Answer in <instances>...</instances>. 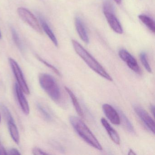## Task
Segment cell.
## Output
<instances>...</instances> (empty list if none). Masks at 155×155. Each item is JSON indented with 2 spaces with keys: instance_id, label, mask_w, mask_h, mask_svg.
Segmentation results:
<instances>
[{
  "instance_id": "9a60e30c",
  "label": "cell",
  "mask_w": 155,
  "mask_h": 155,
  "mask_svg": "<svg viewBox=\"0 0 155 155\" xmlns=\"http://www.w3.org/2000/svg\"><path fill=\"white\" fill-rule=\"evenodd\" d=\"M65 88L66 91L68 94L69 96H70V97L71 99L73 106H74V107H75L77 113L81 117H84V113H83V110H82L81 107L78 101V99L77 98L73 92L69 88L67 87H65Z\"/></svg>"
},
{
  "instance_id": "ffe728a7",
  "label": "cell",
  "mask_w": 155,
  "mask_h": 155,
  "mask_svg": "<svg viewBox=\"0 0 155 155\" xmlns=\"http://www.w3.org/2000/svg\"><path fill=\"white\" fill-rule=\"evenodd\" d=\"M38 108L40 112L42 114V116L45 117L46 119L48 120H51V117L50 113L48 112V110L40 104L38 105Z\"/></svg>"
},
{
  "instance_id": "f1b7e54d",
  "label": "cell",
  "mask_w": 155,
  "mask_h": 155,
  "mask_svg": "<svg viewBox=\"0 0 155 155\" xmlns=\"http://www.w3.org/2000/svg\"><path fill=\"white\" fill-rule=\"evenodd\" d=\"M0 122H1V115H0Z\"/></svg>"
},
{
  "instance_id": "7c38bea8",
  "label": "cell",
  "mask_w": 155,
  "mask_h": 155,
  "mask_svg": "<svg viewBox=\"0 0 155 155\" xmlns=\"http://www.w3.org/2000/svg\"><path fill=\"white\" fill-rule=\"evenodd\" d=\"M101 122L112 141L117 145H119L120 143V138L117 131L112 128L107 120L104 118L102 117L101 119Z\"/></svg>"
},
{
  "instance_id": "9c48e42d",
  "label": "cell",
  "mask_w": 155,
  "mask_h": 155,
  "mask_svg": "<svg viewBox=\"0 0 155 155\" xmlns=\"http://www.w3.org/2000/svg\"><path fill=\"white\" fill-rule=\"evenodd\" d=\"M134 110L146 127L153 134L155 133V122L146 110L140 106L134 107Z\"/></svg>"
},
{
  "instance_id": "4fadbf2b",
  "label": "cell",
  "mask_w": 155,
  "mask_h": 155,
  "mask_svg": "<svg viewBox=\"0 0 155 155\" xmlns=\"http://www.w3.org/2000/svg\"><path fill=\"white\" fill-rule=\"evenodd\" d=\"M75 23L77 32L80 36V38L85 43L88 44L89 42V39L87 31L81 19L78 17H77L75 18Z\"/></svg>"
},
{
  "instance_id": "44dd1931",
  "label": "cell",
  "mask_w": 155,
  "mask_h": 155,
  "mask_svg": "<svg viewBox=\"0 0 155 155\" xmlns=\"http://www.w3.org/2000/svg\"><path fill=\"white\" fill-rule=\"evenodd\" d=\"M37 58H38V59L40 61H41L42 63L44 64V65H46L47 67L50 68L56 74L58 75V76H61V73L60 72V71L58 70V69L57 68H55L54 66H53V65H51V64H50L48 62H47L46 61L43 60V59L41 58V57H39V56H37Z\"/></svg>"
},
{
  "instance_id": "7402d4cb",
  "label": "cell",
  "mask_w": 155,
  "mask_h": 155,
  "mask_svg": "<svg viewBox=\"0 0 155 155\" xmlns=\"http://www.w3.org/2000/svg\"><path fill=\"white\" fill-rule=\"evenodd\" d=\"M32 153L33 155H48V153L45 152V151L42 150L41 149L38 147H34L32 150Z\"/></svg>"
},
{
  "instance_id": "52a82bcc",
  "label": "cell",
  "mask_w": 155,
  "mask_h": 155,
  "mask_svg": "<svg viewBox=\"0 0 155 155\" xmlns=\"http://www.w3.org/2000/svg\"><path fill=\"white\" fill-rule=\"evenodd\" d=\"M1 108L8 122L9 131L12 138L17 144H19V133L11 113L5 105H2Z\"/></svg>"
},
{
  "instance_id": "7a4b0ae2",
  "label": "cell",
  "mask_w": 155,
  "mask_h": 155,
  "mask_svg": "<svg viewBox=\"0 0 155 155\" xmlns=\"http://www.w3.org/2000/svg\"><path fill=\"white\" fill-rule=\"evenodd\" d=\"M69 120L73 128L81 138L91 147L98 150H102V146L98 140L80 119L75 116H71Z\"/></svg>"
},
{
  "instance_id": "603a6c76",
  "label": "cell",
  "mask_w": 155,
  "mask_h": 155,
  "mask_svg": "<svg viewBox=\"0 0 155 155\" xmlns=\"http://www.w3.org/2000/svg\"><path fill=\"white\" fill-rule=\"evenodd\" d=\"M8 155H20L21 153L16 148H12L9 150L8 153Z\"/></svg>"
},
{
  "instance_id": "8992f818",
  "label": "cell",
  "mask_w": 155,
  "mask_h": 155,
  "mask_svg": "<svg viewBox=\"0 0 155 155\" xmlns=\"http://www.w3.org/2000/svg\"><path fill=\"white\" fill-rule=\"evenodd\" d=\"M9 61L19 86L24 93L28 95L30 94L29 89L19 65L18 62L12 58H9Z\"/></svg>"
},
{
  "instance_id": "83f0119b",
  "label": "cell",
  "mask_w": 155,
  "mask_h": 155,
  "mask_svg": "<svg viewBox=\"0 0 155 155\" xmlns=\"http://www.w3.org/2000/svg\"><path fill=\"white\" fill-rule=\"evenodd\" d=\"M2 37V36L1 32L0 31V39H1Z\"/></svg>"
},
{
  "instance_id": "8fae6325",
  "label": "cell",
  "mask_w": 155,
  "mask_h": 155,
  "mask_svg": "<svg viewBox=\"0 0 155 155\" xmlns=\"http://www.w3.org/2000/svg\"><path fill=\"white\" fill-rule=\"evenodd\" d=\"M15 90L17 99L19 103L21 110L25 115H28L30 112V108L28 103L23 93L24 92L20 87L18 83L15 84Z\"/></svg>"
},
{
  "instance_id": "484cf974",
  "label": "cell",
  "mask_w": 155,
  "mask_h": 155,
  "mask_svg": "<svg viewBox=\"0 0 155 155\" xmlns=\"http://www.w3.org/2000/svg\"><path fill=\"white\" fill-rule=\"evenodd\" d=\"M128 155H136V153H134L131 150H130L129 152Z\"/></svg>"
},
{
  "instance_id": "277c9868",
  "label": "cell",
  "mask_w": 155,
  "mask_h": 155,
  "mask_svg": "<svg viewBox=\"0 0 155 155\" xmlns=\"http://www.w3.org/2000/svg\"><path fill=\"white\" fill-rule=\"evenodd\" d=\"M103 12L105 18L111 28L118 34L123 33V29L120 22L116 17L114 7L109 0H105L103 4Z\"/></svg>"
},
{
  "instance_id": "d6986e66",
  "label": "cell",
  "mask_w": 155,
  "mask_h": 155,
  "mask_svg": "<svg viewBox=\"0 0 155 155\" xmlns=\"http://www.w3.org/2000/svg\"><path fill=\"white\" fill-rule=\"evenodd\" d=\"M140 58L141 63H142V65H143L144 68L146 69V70L148 72L151 73L152 70H151V68H150V66L148 61L147 59V55L146 52H141L140 55Z\"/></svg>"
},
{
  "instance_id": "5bb4252c",
  "label": "cell",
  "mask_w": 155,
  "mask_h": 155,
  "mask_svg": "<svg viewBox=\"0 0 155 155\" xmlns=\"http://www.w3.org/2000/svg\"><path fill=\"white\" fill-rule=\"evenodd\" d=\"M39 18L41 24V27L46 34L48 35V37L52 41L55 46L58 47V40H57L55 35H54L53 31L49 26L48 24L47 23V21L41 16H39Z\"/></svg>"
},
{
  "instance_id": "d4e9b609",
  "label": "cell",
  "mask_w": 155,
  "mask_h": 155,
  "mask_svg": "<svg viewBox=\"0 0 155 155\" xmlns=\"http://www.w3.org/2000/svg\"><path fill=\"white\" fill-rule=\"evenodd\" d=\"M150 110L151 112H152V114L153 116H154V112H155V107L154 105H151L150 107Z\"/></svg>"
},
{
  "instance_id": "ba28073f",
  "label": "cell",
  "mask_w": 155,
  "mask_h": 155,
  "mask_svg": "<svg viewBox=\"0 0 155 155\" xmlns=\"http://www.w3.org/2000/svg\"><path fill=\"white\" fill-rule=\"evenodd\" d=\"M120 58L127 63L129 68L137 74L141 73V70L136 59L127 50L121 49L119 51Z\"/></svg>"
},
{
  "instance_id": "4316f807",
  "label": "cell",
  "mask_w": 155,
  "mask_h": 155,
  "mask_svg": "<svg viewBox=\"0 0 155 155\" xmlns=\"http://www.w3.org/2000/svg\"><path fill=\"white\" fill-rule=\"evenodd\" d=\"M114 1L118 4H120L121 3V0H114Z\"/></svg>"
},
{
  "instance_id": "3957f363",
  "label": "cell",
  "mask_w": 155,
  "mask_h": 155,
  "mask_svg": "<svg viewBox=\"0 0 155 155\" xmlns=\"http://www.w3.org/2000/svg\"><path fill=\"white\" fill-rule=\"evenodd\" d=\"M40 84L50 97L55 101L61 98L59 87L54 78L49 74L41 73L39 77Z\"/></svg>"
},
{
  "instance_id": "cb8c5ba5",
  "label": "cell",
  "mask_w": 155,
  "mask_h": 155,
  "mask_svg": "<svg viewBox=\"0 0 155 155\" xmlns=\"http://www.w3.org/2000/svg\"><path fill=\"white\" fill-rule=\"evenodd\" d=\"M8 155V154H7V151L0 141V155Z\"/></svg>"
},
{
  "instance_id": "2e32d148",
  "label": "cell",
  "mask_w": 155,
  "mask_h": 155,
  "mask_svg": "<svg viewBox=\"0 0 155 155\" xmlns=\"http://www.w3.org/2000/svg\"><path fill=\"white\" fill-rule=\"evenodd\" d=\"M139 19L140 21L153 33H155V25L154 21L152 18L144 14L139 15Z\"/></svg>"
},
{
  "instance_id": "6da1fadb",
  "label": "cell",
  "mask_w": 155,
  "mask_h": 155,
  "mask_svg": "<svg viewBox=\"0 0 155 155\" xmlns=\"http://www.w3.org/2000/svg\"><path fill=\"white\" fill-rule=\"evenodd\" d=\"M72 44L76 53L91 69L102 78L109 81H112V78L106 71L102 66L76 40H72Z\"/></svg>"
},
{
  "instance_id": "e0dca14e",
  "label": "cell",
  "mask_w": 155,
  "mask_h": 155,
  "mask_svg": "<svg viewBox=\"0 0 155 155\" xmlns=\"http://www.w3.org/2000/svg\"><path fill=\"white\" fill-rule=\"evenodd\" d=\"M120 117L123 121V124L124 127L127 129V130L131 133H134V129L133 127V125L131 124V122L128 119L127 117L123 114L122 112H120Z\"/></svg>"
},
{
  "instance_id": "5b68a950",
  "label": "cell",
  "mask_w": 155,
  "mask_h": 155,
  "mask_svg": "<svg viewBox=\"0 0 155 155\" xmlns=\"http://www.w3.org/2000/svg\"><path fill=\"white\" fill-rule=\"evenodd\" d=\"M18 13L23 21L28 24L37 32L42 34V30L38 21L30 11L24 8H19L18 9Z\"/></svg>"
},
{
  "instance_id": "30bf717a",
  "label": "cell",
  "mask_w": 155,
  "mask_h": 155,
  "mask_svg": "<svg viewBox=\"0 0 155 155\" xmlns=\"http://www.w3.org/2000/svg\"><path fill=\"white\" fill-rule=\"evenodd\" d=\"M104 114L109 120L114 125H118L120 123V118L117 111L109 104H104L102 106Z\"/></svg>"
},
{
  "instance_id": "ac0fdd59",
  "label": "cell",
  "mask_w": 155,
  "mask_h": 155,
  "mask_svg": "<svg viewBox=\"0 0 155 155\" xmlns=\"http://www.w3.org/2000/svg\"><path fill=\"white\" fill-rule=\"evenodd\" d=\"M11 32L12 39H13L14 43H15L16 46L18 47V48L21 51H22V44H21L20 39L19 38L18 35V33H17V31H16V30H15L14 28H12Z\"/></svg>"
}]
</instances>
